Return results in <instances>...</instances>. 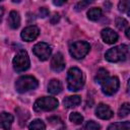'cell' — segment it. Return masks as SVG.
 Segmentation results:
<instances>
[{
  "instance_id": "ffe728a7",
  "label": "cell",
  "mask_w": 130,
  "mask_h": 130,
  "mask_svg": "<svg viewBox=\"0 0 130 130\" xmlns=\"http://www.w3.org/2000/svg\"><path fill=\"white\" fill-rule=\"evenodd\" d=\"M108 76H109L108 70H106V69H104V68H100V69L98 70V72H96V75H95V77H94V80H95L96 82H99V83H102Z\"/></svg>"
},
{
  "instance_id": "484cf974",
  "label": "cell",
  "mask_w": 130,
  "mask_h": 130,
  "mask_svg": "<svg viewBox=\"0 0 130 130\" xmlns=\"http://www.w3.org/2000/svg\"><path fill=\"white\" fill-rule=\"evenodd\" d=\"M90 3H91V1H80V2L76 3V5H75L74 8H75V10L79 11V10H82V9L86 8V6L89 5Z\"/></svg>"
},
{
  "instance_id": "9c48e42d",
  "label": "cell",
  "mask_w": 130,
  "mask_h": 130,
  "mask_svg": "<svg viewBox=\"0 0 130 130\" xmlns=\"http://www.w3.org/2000/svg\"><path fill=\"white\" fill-rule=\"evenodd\" d=\"M39 34H40L39 27H37L36 25H29L22 29L21 39L25 42H32L34 40H36L38 38Z\"/></svg>"
},
{
  "instance_id": "d6986e66",
  "label": "cell",
  "mask_w": 130,
  "mask_h": 130,
  "mask_svg": "<svg viewBox=\"0 0 130 130\" xmlns=\"http://www.w3.org/2000/svg\"><path fill=\"white\" fill-rule=\"evenodd\" d=\"M28 129L29 130H46V125L42 120L36 119L29 124Z\"/></svg>"
},
{
  "instance_id": "4316f807",
  "label": "cell",
  "mask_w": 130,
  "mask_h": 130,
  "mask_svg": "<svg viewBox=\"0 0 130 130\" xmlns=\"http://www.w3.org/2000/svg\"><path fill=\"white\" fill-rule=\"evenodd\" d=\"M49 15V10L46 8V7H41L40 10H39V16L40 17H46Z\"/></svg>"
},
{
  "instance_id": "52a82bcc",
  "label": "cell",
  "mask_w": 130,
  "mask_h": 130,
  "mask_svg": "<svg viewBox=\"0 0 130 130\" xmlns=\"http://www.w3.org/2000/svg\"><path fill=\"white\" fill-rule=\"evenodd\" d=\"M102 91L106 95H113L117 92L120 86L119 78L116 76H108L102 83Z\"/></svg>"
},
{
  "instance_id": "277c9868",
  "label": "cell",
  "mask_w": 130,
  "mask_h": 130,
  "mask_svg": "<svg viewBox=\"0 0 130 130\" xmlns=\"http://www.w3.org/2000/svg\"><path fill=\"white\" fill-rule=\"evenodd\" d=\"M58 107V101L52 96H43L38 99L34 104V110L36 112L52 111Z\"/></svg>"
},
{
  "instance_id": "6da1fadb",
  "label": "cell",
  "mask_w": 130,
  "mask_h": 130,
  "mask_svg": "<svg viewBox=\"0 0 130 130\" xmlns=\"http://www.w3.org/2000/svg\"><path fill=\"white\" fill-rule=\"evenodd\" d=\"M84 77L81 70L77 67H71L67 74V86L70 91H77L82 88Z\"/></svg>"
},
{
  "instance_id": "7a4b0ae2",
  "label": "cell",
  "mask_w": 130,
  "mask_h": 130,
  "mask_svg": "<svg viewBox=\"0 0 130 130\" xmlns=\"http://www.w3.org/2000/svg\"><path fill=\"white\" fill-rule=\"evenodd\" d=\"M129 47L127 45H119L114 48H111L107 51L105 57L109 62H120L128 58Z\"/></svg>"
},
{
  "instance_id": "5bb4252c",
  "label": "cell",
  "mask_w": 130,
  "mask_h": 130,
  "mask_svg": "<svg viewBox=\"0 0 130 130\" xmlns=\"http://www.w3.org/2000/svg\"><path fill=\"white\" fill-rule=\"evenodd\" d=\"M7 23H8V25L11 28H13V29L17 28L20 25V16H19V13L17 11H15V10L10 11L9 16H8V19H7Z\"/></svg>"
},
{
  "instance_id": "d4e9b609",
  "label": "cell",
  "mask_w": 130,
  "mask_h": 130,
  "mask_svg": "<svg viewBox=\"0 0 130 130\" xmlns=\"http://www.w3.org/2000/svg\"><path fill=\"white\" fill-rule=\"evenodd\" d=\"M85 129L86 130H100L101 129V125L94 121H88L85 124Z\"/></svg>"
},
{
  "instance_id": "5b68a950",
  "label": "cell",
  "mask_w": 130,
  "mask_h": 130,
  "mask_svg": "<svg viewBox=\"0 0 130 130\" xmlns=\"http://www.w3.org/2000/svg\"><path fill=\"white\" fill-rule=\"evenodd\" d=\"M90 46L87 42L84 41H77L70 45L69 52L70 55L75 59H82L88 52H89Z\"/></svg>"
},
{
  "instance_id": "9a60e30c",
  "label": "cell",
  "mask_w": 130,
  "mask_h": 130,
  "mask_svg": "<svg viewBox=\"0 0 130 130\" xmlns=\"http://www.w3.org/2000/svg\"><path fill=\"white\" fill-rule=\"evenodd\" d=\"M81 103V99L79 95H70L64 99L63 101V105L66 108H74L77 107L79 104Z\"/></svg>"
},
{
  "instance_id": "7c38bea8",
  "label": "cell",
  "mask_w": 130,
  "mask_h": 130,
  "mask_svg": "<svg viewBox=\"0 0 130 130\" xmlns=\"http://www.w3.org/2000/svg\"><path fill=\"white\" fill-rule=\"evenodd\" d=\"M101 36H102L103 41L105 43H107V44H110V45L116 43L118 41V38H119L118 37V34L115 32L112 28H109V27L104 28L101 31Z\"/></svg>"
},
{
  "instance_id": "2e32d148",
  "label": "cell",
  "mask_w": 130,
  "mask_h": 130,
  "mask_svg": "<svg viewBox=\"0 0 130 130\" xmlns=\"http://www.w3.org/2000/svg\"><path fill=\"white\" fill-rule=\"evenodd\" d=\"M62 90V84L58 79H52L48 84V91L51 94H58Z\"/></svg>"
},
{
  "instance_id": "cb8c5ba5",
  "label": "cell",
  "mask_w": 130,
  "mask_h": 130,
  "mask_svg": "<svg viewBox=\"0 0 130 130\" xmlns=\"http://www.w3.org/2000/svg\"><path fill=\"white\" fill-rule=\"evenodd\" d=\"M115 23H116V26H117L120 30H122V29H124L125 27L128 26V21H127L125 18H123V17H117Z\"/></svg>"
},
{
  "instance_id": "f1b7e54d",
  "label": "cell",
  "mask_w": 130,
  "mask_h": 130,
  "mask_svg": "<svg viewBox=\"0 0 130 130\" xmlns=\"http://www.w3.org/2000/svg\"><path fill=\"white\" fill-rule=\"evenodd\" d=\"M54 5H57V6H60V5H63L65 3V1H53Z\"/></svg>"
},
{
  "instance_id": "4dcf8cb0",
  "label": "cell",
  "mask_w": 130,
  "mask_h": 130,
  "mask_svg": "<svg viewBox=\"0 0 130 130\" xmlns=\"http://www.w3.org/2000/svg\"><path fill=\"white\" fill-rule=\"evenodd\" d=\"M129 31H130V29H129V27L127 26V28H126V32H125V34H126V37H127L128 39L130 38V36H129Z\"/></svg>"
},
{
  "instance_id": "8992f818",
  "label": "cell",
  "mask_w": 130,
  "mask_h": 130,
  "mask_svg": "<svg viewBox=\"0 0 130 130\" xmlns=\"http://www.w3.org/2000/svg\"><path fill=\"white\" fill-rule=\"evenodd\" d=\"M29 57L26 53V51H19L13 58L12 60V65L13 68L16 72H22L28 69L29 67Z\"/></svg>"
},
{
  "instance_id": "4fadbf2b",
  "label": "cell",
  "mask_w": 130,
  "mask_h": 130,
  "mask_svg": "<svg viewBox=\"0 0 130 130\" xmlns=\"http://www.w3.org/2000/svg\"><path fill=\"white\" fill-rule=\"evenodd\" d=\"M13 123V116L7 112L0 113V128L3 130H10Z\"/></svg>"
},
{
  "instance_id": "44dd1931",
  "label": "cell",
  "mask_w": 130,
  "mask_h": 130,
  "mask_svg": "<svg viewBox=\"0 0 130 130\" xmlns=\"http://www.w3.org/2000/svg\"><path fill=\"white\" fill-rule=\"evenodd\" d=\"M129 113H130V105L128 103H124L118 111V116L120 118H125L129 115Z\"/></svg>"
},
{
  "instance_id": "8fae6325",
  "label": "cell",
  "mask_w": 130,
  "mask_h": 130,
  "mask_svg": "<svg viewBox=\"0 0 130 130\" xmlns=\"http://www.w3.org/2000/svg\"><path fill=\"white\" fill-rule=\"evenodd\" d=\"M95 115L100 119L103 120H108L113 117V111L110 109L108 105L105 104H99L96 109H95Z\"/></svg>"
},
{
  "instance_id": "30bf717a",
  "label": "cell",
  "mask_w": 130,
  "mask_h": 130,
  "mask_svg": "<svg viewBox=\"0 0 130 130\" xmlns=\"http://www.w3.org/2000/svg\"><path fill=\"white\" fill-rule=\"evenodd\" d=\"M51 68L56 71V72H60L65 68V61H64V57L61 53H56L51 60Z\"/></svg>"
},
{
  "instance_id": "e0dca14e",
  "label": "cell",
  "mask_w": 130,
  "mask_h": 130,
  "mask_svg": "<svg viewBox=\"0 0 130 130\" xmlns=\"http://www.w3.org/2000/svg\"><path fill=\"white\" fill-rule=\"evenodd\" d=\"M129 128H130V122L124 121V122H116L110 124L107 130H129Z\"/></svg>"
},
{
  "instance_id": "3957f363",
  "label": "cell",
  "mask_w": 130,
  "mask_h": 130,
  "mask_svg": "<svg viewBox=\"0 0 130 130\" xmlns=\"http://www.w3.org/2000/svg\"><path fill=\"white\" fill-rule=\"evenodd\" d=\"M39 85V82L37 78L30 75H24L20 76L16 81H15V89L19 93H24L29 90L36 89Z\"/></svg>"
},
{
  "instance_id": "603a6c76",
  "label": "cell",
  "mask_w": 130,
  "mask_h": 130,
  "mask_svg": "<svg viewBox=\"0 0 130 130\" xmlns=\"http://www.w3.org/2000/svg\"><path fill=\"white\" fill-rule=\"evenodd\" d=\"M118 8H119L120 11H122V12H127V14H129L130 2H129V1H126V0H122V1L119 2Z\"/></svg>"
},
{
  "instance_id": "ac0fdd59",
  "label": "cell",
  "mask_w": 130,
  "mask_h": 130,
  "mask_svg": "<svg viewBox=\"0 0 130 130\" xmlns=\"http://www.w3.org/2000/svg\"><path fill=\"white\" fill-rule=\"evenodd\" d=\"M102 9L99 8V7H93V8H90L88 11H87V17L88 19L92 20V21H96L98 19L101 18L102 16Z\"/></svg>"
},
{
  "instance_id": "f546056e",
  "label": "cell",
  "mask_w": 130,
  "mask_h": 130,
  "mask_svg": "<svg viewBox=\"0 0 130 130\" xmlns=\"http://www.w3.org/2000/svg\"><path fill=\"white\" fill-rule=\"evenodd\" d=\"M3 13H4V10H3V8L0 6V21H1V19H2V16H3Z\"/></svg>"
},
{
  "instance_id": "7402d4cb",
  "label": "cell",
  "mask_w": 130,
  "mask_h": 130,
  "mask_svg": "<svg viewBox=\"0 0 130 130\" xmlns=\"http://www.w3.org/2000/svg\"><path fill=\"white\" fill-rule=\"evenodd\" d=\"M69 120H70L72 123H74V124H76V125H79V124H81V123L83 122V117H82L79 113L73 112V113H71V114L69 115Z\"/></svg>"
},
{
  "instance_id": "83f0119b",
  "label": "cell",
  "mask_w": 130,
  "mask_h": 130,
  "mask_svg": "<svg viewBox=\"0 0 130 130\" xmlns=\"http://www.w3.org/2000/svg\"><path fill=\"white\" fill-rule=\"evenodd\" d=\"M59 19H60V15H59L58 13H54V14H53V16L51 17L50 21H51V23L55 24V23H57V22L59 21Z\"/></svg>"
},
{
  "instance_id": "ba28073f",
  "label": "cell",
  "mask_w": 130,
  "mask_h": 130,
  "mask_svg": "<svg viewBox=\"0 0 130 130\" xmlns=\"http://www.w3.org/2000/svg\"><path fill=\"white\" fill-rule=\"evenodd\" d=\"M32 52L41 61H46L51 56L52 49L47 43H38L34 46Z\"/></svg>"
}]
</instances>
